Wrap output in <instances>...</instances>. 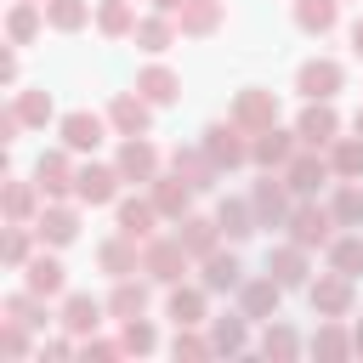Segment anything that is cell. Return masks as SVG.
Instances as JSON below:
<instances>
[{
    "label": "cell",
    "mask_w": 363,
    "mask_h": 363,
    "mask_svg": "<svg viewBox=\"0 0 363 363\" xmlns=\"http://www.w3.org/2000/svg\"><path fill=\"white\" fill-rule=\"evenodd\" d=\"M227 119H238L250 136L255 130H267V125H278V96L267 91V85H244L238 96H233V108H227Z\"/></svg>",
    "instance_id": "obj_13"
},
{
    "label": "cell",
    "mask_w": 363,
    "mask_h": 363,
    "mask_svg": "<svg viewBox=\"0 0 363 363\" xmlns=\"http://www.w3.org/2000/svg\"><path fill=\"white\" fill-rule=\"evenodd\" d=\"M170 352H176V357H187V363H199V357H216V346H210V335H199V323H176V340H170Z\"/></svg>",
    "instance_id": "obj_48"
},
{
    "label": "cell",
    "mask_w": 363,
    "mask_h": 363,
    "mask_svg": "<svg viewBox=\"0 0 363 363\" xmlns=\"http://www.w3.org/2000/svg\"><path fill=\"white\" fill-rule=\"evenodd\" d=\"M102 312H108L102 301H91V295H68L57 323H62L68 335H79V340H85V335H96V329H102Z\"/></svg>",
    "instance_id": "obj_33"
},
{
    "label": "cell",
    "mask_w": 363,
    "mask_h": 363,
    "mask_svg": "<svg viewBox=\"0 0 363 363\" xmlns=\"http://www.w3.org/2000/svg\"><path fill=\"white\" fill-rule=\"evenodd\" d=\"M0 352H6V357H28V352H34V329L0 318Z\"/></svg>",
    "instance_id": "obj_49"
},
{
    "label": "cell",
    "mask_w": 363,
    "mask_h": 363,
    "mask_svg": "<svg viewBox=\"0 0 363 363\" xmlns=\"http://www.w3.org/2000/svg\"><path fill=\"white\" fill-rule=\"evenodd\" d=\"M323 204L335 210L340 227H363V187H357V182H335V193H329Z\"/></svg>",
    "instance_id": "obj_44"
},
{
    "label": "cell",
    "mask_w": 363,
    "mask_h": 363,
    "mask_svg": "<svg viewBox=\"0 0 363 363\" xmlns=\"http://www.w3.org/2000/svg\"><path fill=\"white\" fill-rule=\"evenodd\" d=\"M34 238H40L34 221H11V227H6V244H0V261H6L11 272H23V267L34 261Z\"/></svg>",
    "instance_id": "obj_41"
},
{
    "label": "cell",
    "mask_w": 363,
    "mask_h": 363,
    "mask_svg": "<svg viewBox=\"0 0 363 363\" xmlns=\"http://www.w3.org/2000/svg\"><path fill=\"white\" fill-rule=\"evenodd\" d=\"M323 255H329V267H335V272L357 278V272H363V233H335Z\"/></svg>",
    "instance_id": "obj_42"
},
{
    "label": "cell",
    "mask_w": 363,
    "mask_h": 363,
    "mask_svg": "<svg viewBox=\"0 0 363 363\" xmlns=\"http://www.w3.org/2000/svg\"><path fill=\"white\" fill-rule=\"evenodd\" d=\"M11 102H17V113H23V125H51V91H40V85H28V91H11Z\"/></svg>",
    "instance_id": "obj_47"
},
{
    "label": "cell",
    "mask_w": 363,
    "mask_h": 363,
    "mask_svg": "<svg viewBox=\"0 0 363 363\" xmlns=\"http://www.w3.org/2000/svg\"><path fill=\"white\" fill-rule=\"evenodd\" d=\"M108 130H113L108 113H91V108H74V113L57 119V136H62V147H74V153H96Z\"/></svg>",
    "instance_id": "obj_10"
},
{
    "label": "cell",
    "mask_w": 363,
    "mask_h": 363,
    "mask_svg": "<svg viewBox=\"0 0 363 363\" xmlns=\"http://www.w3.org/2000/svg\"><path fill=\"white\" fill-rule=\"evenodd\" d=\"M295 153H301V136L284 130V125H267V130L250 136V164H261V170H284Z\"/></svg>",
    "instance_id": "obj_15"
},
{
    "label": "cell",
    "mask_w": 363,
    "mask_h": 363,
    "mask_svg": "<svg viewBox=\"0 0 363 363\" xmlns=\"http://www.w3.org/2000/svg\"><path fill=\"white\" fill-rule=\"evenodd\" d=\"M119 187H125L119 164H96V159H91V164H79V176H74V199L91 204V210H96V204H113Z\"/></svg>",
    "instance_id": "obj_16"
},
{
    "label": "cell",
    "mask_w": 363,
    "mask_h": 363,
    "mask_svg": "<svg viewBox=\"0 0 363 363\" xmlns=\"http://www.w3.org/2000/svg\"><path fill=\"white\" fill-rule=\"evenodd\" d=\"M352 340H357V352H363V323H357V329H352Z\"/></svg>",
    "instance_id": "obj_56"
},
{
    "label": "cell",
    "mask_w": 363,
    "mask_h": 363,
    "mask_svg": "<svg viewBox=\"0 0 363 363\" xmlns=\"http://www.w3.org/2000/svg\"><path fill=\"white\" fill-rule=\"evenodd\" d=\"M147 6H153V11H170V17H176V11L187 6V0H147Z\"/></svg>",
    "instance_id": "obj_53"
},
{
    "label": "cell",
    "mask_w": 363,
    "mask_h": 363,
    "mask_svg": "<svg viewBox=\"0 0 363 363\" xmlns=\"http://www.w3.org/2000/svg\"><path fill=\"white\" fill-rule=\"evenodd\" d=\"M159 210H153V199H113V227L125 233V238H136V244H147L153 233H159Z\"/></svg>",
    "instance_id": "obj_19"
},
{
    "label": "cell",
    "mask_w": 363,
    "mask_h": 363,
    "mask_svg": "<svg viewBox=\"0 0 363 363\" xmlns=\"http://www.w3.org/2000/svg\"><path fill=\"white\" fill-rule=\"evenodd\" d=\"M352 130H357V136H363V108H357V113H352Z\"/></svg>",
    "instance_id": "obj_55"
},
{
    "label": "cell",
    "mask_w": 363,
    "mask_h": 363,
    "mask_svg": "<svg viewBox=\"0 0 363 363\" xmlns=\"http://www.w3.org/2000/svg\"><path fill=\"white\" fill-rule=\"evenodd\" d=\"M335 210L329 204H318V199H295V210H289V221H284V233L301 244V250H329V238H335Z\"/></svg>",
    "instance_id": "obj_2"
},
{
    "label": "cell",
    "mask_w": 363,
    "mask_h": 363,
    "mask_svg": "<svg viewBox=\"0 0 363 363\" xmlns=\"http://www.w3.org/2000/svg\"><path fill=\"white\" fill-rule=\"evenodd\" d=\"M250 204H255V221L261 227H284L289 210H295V193H289L284 170H261V182L250 187Z\"/></svg>",
    "instance_id": "obj_5"
},
{
    "label": "cell",
    "mask_w": 363,
    "mask_h": 363,
    "mask_svg": "<svg viewBox=\"0 0 363 363\" xmlns=\"http://www.w3.org/2000/svg\"><path fill=\"white\" fill-rule=\"evenodd\" d=\"M0 318H11V323H28V329H45V323H51V312H45V295H34V289H17V295H6V301H0Z\"/></svg>",
    "instance_id": "obj_39"
},
{
    "label": "cell",
    "mask_w": 363,
    "mask_h": 363,
    "mask_svg": "<svg viewBox=\"0 0 363 363\" xmlns=\"http://www.w3.org/2000/svg\"><path fill=\"white\" fill-rule=\"evenodd\" d=\"M204 301H210L204 284H170V295H164V318H170V323H210Z\"/></svg>",
    "instance_id": "obj_25"
},
{
    "label": "cell",
    "mask_w": 363,
    "mask_h": 363,
    "mask_svg": "<svg viewBox=\"0 0 363 363\" xmlns=\"http://www.w3.org/2000/svg\"><path fill=\"white\" fill-rule=\"evenodd\" d=\"M113 164H119V176H125V182H136V187H147V182L164 170V159H159V147H153L147 136H119Z\"/></svg>",
    "instance_id": "obj_11"
},
{
    "label": "cell",
    "mask_w": 363,
    "mask_h": 363,
    "mask_svg": "<svg viewBox=\"0 0 363 363\" xmlns=\"http://www.w3.org/2000/svg\"><path fill=\"white\" fill-rule=\"evenodd\" d=\"M261 357H278V363H289V357H301V335L284 323V318H272L267 329H261Z\"/></svg>",
    "instance_id": "obj_43"
},
{
    "label": "cell",
    "mask_w": 363,
    "mask_h": 363,
    "mask_svg": "<svg viewBox=\"0 0 363 363\" xmlns=\"http://www.w3.org/2000/svg\"><path fill=\"white\" fill-rule=\"evenodd\" d=\"M221 17H227L221 0H187V6L176 11V28H182L187 40H210V34L221 28Z\"/></svg>",
    "instance_id": "obj_31"
},
{
    "label": "cell",
    "mask_w": 363,
    "mask_h": 363,
    "mask_svg": "<svg viewBox=\"0 0 363 363\" xmlns=\"http://www.w3.org/2000/svg\"><path fill=\"white\" fill-rule=\"evenodd\" d=\"M352 57H363V17L352 23Z\"/></svg>",
    "instance_id": "obj_54"
},
{
    "label": "cell",
    "mask_w": 363,
    "mask_h": 363,
    "mask_svg": "<svg viewBox=\"0 0 363 363\" xmlns=\"http://www.w3.org/2000/svg\"><path fill=\"white\" fill-rule=\"evenodd\" d=\"M329 164H335V182H363V136L352 130V136H335L329 147Z\"/></svg>",
    "instance_id": "obj_38"
},
{
    "label": "cell",
    "mask_w": 363,
    "mask_h": 363,
    "mask_svg": "<svg viewBox=\"0 0 363 363\" xmlns=\"http://www.w3.org/2000/svg\"><path fill=\"white\" fill-rule=\"evenodd\" d=\"M340 85H346V68H340L335 57H306V62L295 68V91H301L306 102H335Z\"/></svg>",
    "instance_id": "obj_7"
},
{
    "label": "cell",
    "mask_w": 363,
    "mask_h": 363,
    "mask_svg": "<svg viewBox=\"0 0 363 363\" xmlns=\"http://www.w3.org/2000/svg\"><path fill=\"white\" fill-rule=\"evenodd\" d=\"M278 306H284V284H278L272 272H261V278H244V284H238V312H244L250 323H272V318H278Z\"/></svg>",
    "instance_id": "obj_12"
},
{
    "label": "cell",
    "mask_w": 363,
    "mask_h": 363,
    "mask_svg": "<svg viewBox=\"0 0 363 363\" xmlns=\"http://www.w3.org/2000/svg\"><path fill=\"white\" fill-rule=\"evenodd\" d=\"M216 227H221V238H227V244H244L250 233H261V221H255V204H250V199H221V204H216Z\"/></svg>",
    "instance_id": "obj_30"
},
{
    "label": "cell",
    "mask_w": 363,
    "mask_h": 363,
    "mask_svg": "<svg viewBox=\"0 0 363 363\" xmlns=\"http://www.w3.org/2000/svg\"><path fill=\"white\" fill-rule=\"evenodd\" d=\"M40 28H51L40 0H17V6L6 11V45H34V40H40Z\"/></svg>",
    "instance_id": "obj_26"
},
{
    "label": "cell",
    "mask_w": 363,
    "mask_h": 363,
    "mask_svg": "<svg viewBox=\"0 0 363 363\" xmlns=\"http://www.w3.org/2000/svg\"><path fill=\"white\" fill-rule=\"evenodd\" d=\"M187 267H193V255H187V244L176 238V233H153L147 244H142V272L153 278V284H182L187 278Z\"/></svg>",
    "instance_id": "obj_1"
},
{
    "label": "cell",
    "mask_w": 363,
    "mask_h": 363,
    "mask_svg": "<svg viewBox=\"0 0 363 363\" xmlns=\"http://www.w3.org/2000/svg\"><path fill=\"white\" fill-rule=\"evenodd\" d=\"M96 34L102 40H130L136 34V0H102L96 6Z\"/></svg>",
    "instance_id": "obj_36"
},
{
    "label": "cell",
    "mask_w": 363,
    "mask_h": 363,
    "mask_svg": "<svg viewBox=\"0 0 363 363\" xmlns=\"http://www.w3.org/2000/svg\"><path fill=\"white\" fill-rule=\"evenodd\" d=\"M45 23L57 34H79L91 23V0H45Z\"/></svg>",
    "instance_id": "obj_45"
},
{
    "label": "cell",
    "mask_w": 363,
    "mask_h": 363,
    "mask_svg": "<svg viewBox=\"0 0 363 363\" xmlns=\"http://www.w3.org/2000/svg\"><path fill=\"white\" fill-rule=\"evenodd\" d=\"M96 267H102L108 278H136V272H142V244L125 238V233H113V238L96 244Z\"/></svg>",
    "instance_id": "obj_21"
},
{
    "label": "cell",
    "mask_w": 363,
    "mask_h": 363,
    "mask_svg": "<svg viewBox=\"0 0 363 363\" xmlns=\"http://www.w3.org/2000/svg\"><path fill=\"white\" fill-rule=\"evenodd\" d=\"M295 136H301V147H329L340 136V113L329 102H306L301 119H295Z\"/></svg>",
    "instance_id": "obj_20"
},
{
    "label": "cell",
    "mask_w": 363,
    "mask_h": 363,
    "mask_svg": "<svg viewBox=\"0 0 363 363\" xmlns=\"http://www.w3.org/2000/svg\"><path fill=\"white\" fill-rule=\"evenodd\" d=\"M335 23H340V0H295V28L301 34H335Z\"/></svg>",
    "instance_id": "obj_37"
},
{
    "label": "cell",
    "mask_w": 363,
    "mask_h": 363,
    "mask_svg": "<svg viewBox=\"0 0 363 363\" xmlns=\"http://www.w3.org/2000/svg\"><path fill=\"white\" fill-rule=\"evenodd\" d=\"M193 193H199V187H193L187 176H176V170H159V176L147 182V199H153V210H159L164 221H182V216L193 210Z\"/></svg>",
    "instance_id": "obj_17"
},
{
    "label": "cell",
    "mask_w": 363,
    "mask_h": 363,
    "mask_svg": "<svg viewBox=\"0 0 363 363\" xmlns=\"http://www.w3.org/2000/svg\"><path fill=\"white\" fill-rule=\"evenodd\" d=\"M340 6H346V0H340Z\"/></svg>",
    "instance_id": "obj_58"
},
{
    "label": "cell",
    "mask_w": 363,
    "mask_h": 363,
    "mask_svg": "<svg viewBox=\"0 0 363 363\" xmlns=\"http://www.w3.org/2000/svg\"><path fill=\"white\" fill-rule=\"evenodd\" d=\"M119 340H125V352H130V357L159 352V329H153V318H147V312H142V318H125V323H119Z\"/></svg>",
    "instance_id": "obj_46"
},
{
    "label": "cell",
    "mask_w": 363,
    "mask_h": 363,
    "mask_svg": "<svg viewBox=\"0 0 363 363\" xmlns=\"http://www.w3.org/2000/svg\"><path fill=\"white\" fill-rule=\"evenodd\" d=\"M204 153L221 164V170H238V164H250V130L238 125V119H216V125H204Z\"/></svg>",
    "instance_id": "obj_4"
},
{
    "label": "cell",
    "mask_w": 363,
    "mask_h": 363,
    "mask_svg": "<svg viewBox=\"0 0 363 363\" xmlns=\"http://www.w3.org/2000/svg\"><path fill=\"white\" fill-rule=\"evenodd\" d=\"M74 176H79L74 147H45V153L34 159V182H40L45 199H74Z\"/></svg>",
    "instance_id": "obj_8"
},
{
    "label": "cell",
    "mask_w": 363,
    "mask_h": 363,
    "mask_svg": "<svg viewBox=\"0 0 363 363\" xmlns=\"http://www.w3.org/2000/svg\"><path fill=\"white\" fill-rule=\"evenodd\" d=\"M176 34H182V28H176V17H170V11H147V17H136V34H130V40H136V51L159 57V51H170V45H176Z\"/></svg>",
    "instance_id": "obj_27"
},
{
    "label": "cell",
    "mask_w": 363,
    "mask_h": 363,
    "mask_svg": "<svg viewBox=\"0 0 363 363\" xmlns=\"http://www.w3.org/2000/svg\"><path fill=\"white\" fill-rule=\"evenodd\" d=\"M199 284H204L210 295H233V289L244 284V267H238V255H233V250H210V255L199 261Z\"/></svg>",
    "instance_id": "obj_23"
},
{
    "label": "cell",
    "mask_w": 363,
    "mask_h": 363,
    "mask_svg": "<svg viewBox=\"0 0 363 363\" xmlns=\"http://www.w3.org/2000/svg\"><path fill=\"white\" fill-rule=\"evenodd\" d=\"M40 6H45V0H40Z\"/></svg>",
    "instance_id": "obj_57"
},
{
    "label": "cell",
    "mask_w": 363,
    "mask_h": 363,
    "mask_svg": "<svg viewBox=\"0 0 363 363\" xmlns=\"http://www.w3.org/2000/svg\"><path fill=\"white\" fill-rule=\"evenodd\" d=\"M108 125H113V136H147L153 130V102L130 85V91H119L108 102Z\"/></svg>",
    "instance_id": "obj_14"
},
{
    "label": "cell",
    "mask_w": 363,
    "mask_h": 363,
    "mask_svg": "<svg viewBox=\"0 0 363 363\" xmlns=\"http://www.w3.org/2000/svg\"><path fill=\"white\" fill-rule=\"evenodd\" d=\"M147 284H153L147 272H142V278H113V295H108V312H113L119 323H125V318H142V312H147V301H153V295H147Z\"/></svg>",
    "instance_id": "obj_32"
},
{
    "label": "cell",
    "mask_w": 363,
    "mask_h": 363,
    "mask_svg": "<svg viewBox=\"0 0 363 363\" xmlns=\"http://www.w3.org/2000/svg\"><path fill=\"white\" fill-rule=\"evenodd\" d=\"M79 352H85V357H96V363H108V357H125V340H102V335H85V340H79Z\"/></svg>",
    "instance_id": "obj_50"
},
{
    "label": "cell",
    "mask_w": 363,
    "mask_h": 363,
    "mask_svg": "<svg viewBox=\"0 0 363 363\" xmlns=\"http://www.w3.org/2000/svg\"><path fill=\"white\" fill-rule=\"evenodd\" d=\"M210 346L227 352V357L244 352V346H250V318H244V312H221V318H210Z\"/></svg>",
    "instance_id": "obj_40"
},
{
    "label": "cell",
    "mask_w": 363,
    "mask_h": 363,
    "mask_svg": "<svg viewBox=\"0 0 363 363\" xmlns=\"http://www.w3.org/2000/svg\"><path fill=\"white\" fill-rule=\"evenodd\" d=\"M170 170H176V176H187L199 193H210V187H216V176H221V164L204 153V142H199V147H182V142H176V147H170Z\"/></svg>",
    "instance_id": "obj_22"
},
{
    "label": "cell",
    "mask_w": 363,
    "mask_h": 363,
    "mask_svg": "<svg viewBox=\"0 0 363 363\" xmlns=\"http://www.w3.org/2000/svg\"><path fill=\"white\" fill-rule=\"evenodd\" d=\"M17 51H23V45H6V51H0V85H6V91L17 85Z\"/></svg>",
    "instance_id": "obj_52"
},
{
    "label": "cell",
    "mask_w": 363,
    "mask_h": 363,
    "mask_svg": "<svg viewBox=\"0 0 363 363\" xmlns=\"http://www.w3.org/2000/svg\"><path fill=\"white\" fill-rule=\"evenodd\" d=\"M45 193H40V182H23V176H6V193H0V210H6V221H34L45 204H40Z\"/></svg>",
    "instance_id": "obj_29"
},
{
    "label": "cell",
    "mask_w": 363,
    "mask_h": 363,
    "mask_svg": "<svg viewBox=\"0 0 363 363\" xmlns=\"http://www.w3.org/2000/svg\"><path fill=\"white\" fill-rule=\"evenodd\" d=\"M284 182H289L295 199H318L323 187H335V164H329L323 147H301V153L284 164Z\"/></svg>",
    "instance_id": "obj_3"
},
{
    "label": "cell",
    "mask_w": 363,
    "mask_h": 363,
    "mask_svg": "<svg viewBox=\"0 0 363 363\" xmlns=\"http://www.w3.org/2000/svg\"><path fill=\"white\" fill-rule=\"evenodd\" d=\"M176 238L187 244V255H193V261H204L210 250H221V244H227V238H221V227H216V216H193V210L176 221Z\"/></svg>",
    "instance_id": "obj_24"
},
{
    "label": "cell",
    "mask_w": 363,
    "mask_h": 363,
    "mask_svg": "<svg viewBox=\"0 0 363 363\" xmlns=\"http://www.w3.org/2000/svg\"><path fill=\"white\" fill-rule=\"evenodd\" d=\"M136 91H142L153 108H170V102H182V74L164 68V62H147V68L136 74Z\"/></svg>",
    "instance_id": "obj_28"
},
{
    "label": "cell",
    "mask_w": 363,
    "mask_h": 363,
    "mask_svg": "<svg viewBox=\"0 0 363 363\" xmlns=\"http://www.w3.org/2000/svg\"><path fill=\"white\" fill-rule=\"evenodd\" d=\"M62 284H68V278H62V261H57V255H45V250L23 267V289H34V295H45V301H51V295H62Z\"/></svg>",
    "instance_id": "obj_34"
},
{
    "label": "cell",
    "mask_w": 363,
    "mask_h": 363,
    "mask_svg": "<svg viewBox=\"0 0 363 363\" xmlns=\"http://www.w3.org/2000/svg\"><path fill=\"white\" fill-rule=\"evenodd\" d=\"M312 250H301L295 238H284V244H272L267 250V272L284 284V289H306L312 284V261H306Z\"/></svg>",
    "instance_id": "obj_18"
},
{
    "label": "cell",
    "mask_w": 363,
    "mask_h": 363,
    "mask_svg": "<svg viewBox=\"0 0 363 363\" xmlns=\"http://www.w3.org/2000/svg\"><path fill=\"white\" fill-rule=\"evenodd\" d=\"M34 233H40L45 250L74 244V238H79V199H74V204H68V199H45V210L34 216Z\"/></svg>",
    "instance_id": "obj_9"
},
{
    "label": "cell",
    "mask_w": 363,
    "mask_h": 363,
    "mask_svg": "<svg viewBox=\"0 0 363 363\" xmlns=\"http://www.w3.org/2000/svg\"><path fill=\"white\" fill-rule=\"evenodd\" d=\"M17 130H23V113H17V102H6V113H0V142L11 147V142H17Z\"/></svg>",
    "instance_id": "obj_51"
},
{
    "label": "cell",
    "mask_w": 363,
    "mask_h": 363,
    "mask_svg": "<svg viewBox=\"0 0 363 363\" xmlns=\"http://www.w3.org/2000/svg\"><path fill=\"white\" fill-rule=\"evenodd\" d=\"M318 357H352L357 352V340H352V329L340 323V318H318V329H312V340H306Z\"/></svg>",
    "instance_id": "obj_35"
},
{
    "label": "cell",
    "mask_w": 363,
    "mask_h": 363,
    "mask_svg": "<svg viewBox=\"0 0 363 363\" xmlns=\"http://www.w3.org/2000/svg\"><path fill=\"white\" fill-rule=\"evenodd\" d=\"M357 278H346V272H318L312 284H306V301H312V312L318 318H346L352 312V301H357V289H352Z\"/></svg>",
    "instance_id": "obj_6"
}]
</instances>
